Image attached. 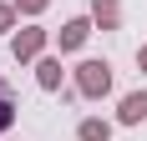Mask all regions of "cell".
<instances>
[{
    "mask_svg": "<svg viewBox=\"0 0 147 141\" xmlns=\"http://www.w3.org/2000/svg\"><path fill=\"white\" fill-rule=\"evenodd\" d=\"M91 20H96L102 30H117V20H122V5H117V0H96V5H91Z\"/></svg>",
    "mask_w": 147,
    "mask_h": 141,
    "instance_id": "cell-6",
    "label": "cell"
},
{
    "mask_svg": "<svg viewBox=\"0 0 147 141\" xmlns=\"http://www.w3.org/2000/svg\"><path fill=\"white\" fill-rule=\"evenodd\" d=\"M117 121H122V126H137V121H147V91H132V96L122 101Z\"/></svg>",
    "mask_w": 147,
    "mask_h": 141,
    "instance_id": "cell-4",
    "label": "cell"
},
{
    "mask_svg": "<svg viewBox=\"0 0 147 141\" xmlns=\"http://www.w3.org/2000/svg\"><path fill=\"white\" fill-rule=\"evenodd\" d=\"M76 136H81V141H107V136H112V126H107L102 116H86V121L76 126Z\"/></svg>",
    "mask_w": 147,
    "mask_h": 141,
    "instance_id": "cell-7",
    "label": "cell"
},
{
    "mask_svg": "<svg viewBox=\"0 0 147 141\" xmlns=\"http://www.w3.org/2000/svg\"><path fill=\"white\" fill-rule=\"evenodd\" d=\"M10 5H15V10H20V15H41L46 5H51V0H10Z\"/></svg>",
    "mask_w": 147,
    "mask_h": 141,
    "instance_id": "cell-9",
    "label": "cell"
},
{
    "mask_svg": "<svg viewBox=\"0 0 147 141\" xmlns=\"http://www.w3.org/2000/svg\"><path fill=\"white\" fill-rule=\"evenodd\" d=\"M10 121H15V91L0 81V131H10Z\"/></svg>",
    "mask_w": 147,
    "mask_h": 141,
    "instance_id": "cell-8",
    "label": "cell"
},
{
    "mask_svg": "<svg viewBox=\"0 0 147 141\" xmlns=\"http://www.w3.org/2000/svg\"><path fill=\"white\" fill-rule=\"evenodd\" d=\"M15 15H20V10H15L10 0H0V35H5V30H10V25H15Z\"/></svg>",
    "mask_w": 147,
    "mask_h": 141,
    "instance_id": "cell-10",
    "label": "cell"
},
{
    "mask_svg": "<svg viewBox=\"0 0 147 141\" xmlns=\"http://www.w3.org/2000/svg\"><path fill=\"white\" fill-rule=\"evenodd\" d=\"M137 70H142V76H147V45H142V51H137Z\"/></svg>",
    "mask_w": 147,
    "mask_h": 141,
    "instance_id": "cell-11",
    "label": "cell"
},
{
    "mask_svg": "<svg viewBox=\"0 0 147 141\" xmlns=\"http://www.w3.org/2000/svg\"><path fill=\"white\" fill-rule=\"evenodd\" d=\"M76 91L81 96H107L112 91V66L107 61H81L76 66Z\"/></svg>",
    "mask_w": 147,
    "mask_h": 141,
    "instance_id": "cell-1",
    "label": "cell"
},
{
    "mask_svg": "<svg viewBox=\"0 0 147 141\" xmlns=\"http://www.w3.org/2000/svg\"><path fill=\"white\" fill-rule=\"evenodd\" d=\"M46 41H51V35H46L41 25H26V30H15L10 51H15V61H36V56L46 51Z\"/></svg>",
    "mask_w": 147,
    "mask_h": 141,
    "instance_id": "cell-3",
    "label": "cell"
},
{
    "mask_svg": "<svg viewBox=\"0 0 147 141\" xmlns=\"http://www.w3.org/2000/svg\"><path fill=\"white\" fill-rule=\"evenodd\" d=\"M91 25H96V20H86V15L66 20V25L56 30V51H61V56H66V51H81V45H86V35H91Z\"/></svg>",
    "mask_w": 147,
    "mask_h": 141,
    "instance_id": "cell-2",
    "label": "cell"
},
{
    "mask_svg": "<svg viewBox=\"0 0 147 141\" xmlns=\"http://www.w3.org/2000/svg\"><path fill=\"white\" fill-rule=\"evenodd\" d=\"M36 81H41V91H61V56H41L36 61Z\"/></svg>",
    "mask_w": 147,
    "mask_h": 141,
    "instance_id": "cell-5",
    "label": "cell"
}]
</instances>
